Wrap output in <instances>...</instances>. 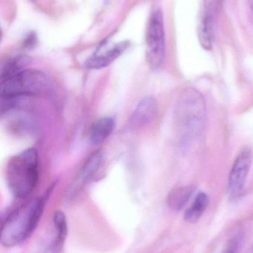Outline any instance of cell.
I'll return each instance as SVG.
<instances>
[{"label": "cell", "mask_w": 253, "mask_h": 253, "mask_svg": "<svg viewBox=\"0 0 253 253\" xmlns=\"http://www.w3.org/2000/svg\"><path fill=\"white\" fill-rule=\"evenodd\" d=\"M6 181L13 194L19 199L28 197L38 181V153L27 149L10 158L6 169Z\"/></svg>", "instance_id": "cell-1"}, {"label": "cell", "mask_w": 253, "mask_h": 253, "mask_svg": "<svg viewBox=\"0 0 253 253\" xmlns=\"http://www.w3.org/2000/svg\"><path fill=\"white\" fill-rule=\"evenodd\" d=\"M46 197L39 198L11 212L3 222L1 242L11 247L23 242L31 234L43 213Z\"/></svg>", "instance_id": "cell-2"}, {"label": "cell", "mask_w": 253, "mask_h": 253, "mask_svg": "<svg viewBox=\"0 0 253 253\" xmlns=\"http://www.w3.org/2000/svg\"><path fill=\"white\" fill-rule=\"evenodd\" d=\"M176 117L184 141H190L202 133L206 120V104L198 90H184L177 105Z\"/></svg>", "instance_id": "cell-3"}, {"label": "cell", "mask_w": 253, "mask_h": 253, "mask_svg": "<svg viewBox=\"0 0 253 253\" xmlns=\"http://www.w3.org/2000/svg\"><path fill=\"white\" fill-rule=\"evenodd\" d=\"M51 90V82L45 73L39 70L25 69L14 77L1 81L0 96L1 99H21L47 96Z\"/></svg>", "instance_id": "cell-4"}, {"label": "cell", "mask_w": 253, "mask_h": 253, "mask_svg": "<svg viewBox=\"0 0 253 253\" xmlns=\"http://www.w3.org/2000/svg\"><path fill=\"white\" fill-rule=\"evenodd\" d=\"M147 57L150 66L154 69L160 68L164 60V26L160 10L153 13L147 28Z\"/></svg>", "instance_id": "cell-5"}, {"label": "cell", "mask_w": 253, "mask_h": 253, "mask_svg": "<svg viewBox=\"0 0 253 253\" xmlns=\"http://www.w3.org/2000/svg\"><path fill=\"white\" fill-rule=\"evenodd\" d=\"M252 159V152L248 148L242 150L236 158L229 176L228 194L230 197H238L243 191Z\"/></svg>", "instance_id": "cell-6"}, {"label": "cell", "mask_w": 253, "mask_h": 253, "mask_svg": "<svg viewBox=\"0 0 253 253\" xmlns=\"http://www.w3.org/2000/svg\"><path fill=\"white\" fill-rule=\"evenodd\" d=\"M158 111V105L154 98L149 96L144 98L137 105L130 117L131 126L141 127L151 123L155 118Z\"/></svg>", "instance_id": "cell-7"}, {"label": "cell", "mask_w": 253, "mask_h": 253, "mask_svg": "<svg viewBox=\"0 0 253 253\" xmlns=\"http://www.w3.org/2000/svg\"><path fill=\"white\" fill-rule=\"evenodd\" d=\"M129 47L127 42L114 44L107 50H98L93 56L88 59L86 62V68L89 69L98 70L108 66L117 59Z\"/></svg>", "instance_id": "cell-8"}, {"label": "cell", "mask_w": 253, "mask_h": 253, "mask_svg": "<svg viewBox=\"0 0 253 253\" xmlns=\"http://www.w3.org/2000/svg\"><path fill=\"white\" fill-rule=\"evenodd\" d=\"M115 121L111 117H104L96 120L89 131V140L93 145L102 144L114 130Z\"/></svg>", "instance_id": "cell-9"}, {"label": "cell", "mask_w": 253, "mask_h": 253, "mask_svg": "<svg viewBox=\"0 0 253 253\" xmlns=\"http://www.w3.org/2000/svg\"><path fill=\"white\" fill-rule=\"evenodd\" d=\"M104 161L102 151L99 150L93 153L83 165L80 173L82 182L87 183L95 178V175L99 172Z\"/></svg>", "instance_id": "cell-10"}, {"label": "cell", "mask_w": 253, "mask_h": 253, "mask_svg": "<svg viewBox=\"0 0 253 253\" xmlns=\"http://www.w3.org/2000/svg\"><path fill=\"white\" fill-rule=\"evenodd\" d=\"M194 190L195 187L193 186H184L173 189L167 198L169 208L173 211H181L190 200Z\"/></svg>", "instance_id": "cell-11"}, {"label": "cell", "mask_w": 253, "mask_h": 253, "mask_svg": "<svg viewBox=\"0 0 253 253\" xmlns=\"http://www.w3.org/2000/svg\"><path fill=\"white\" fill-rule=\"evenodd\" d=\"M209 205V198L204 193H201L196 196L194 203L186 211L184 219L189 223H196L203 215Z\"/></svg>", "instance_id": "cell-12"}, {"label": "cell", "mask_w": 253, "mask_h": 253, "mask_svg": "<svg viewBox=\"0 0 253 253\" xmlns=\"http://www.w3.org/2000/svg\"><path fill=\"white\" fill-rule=\"evenodd\" d=\"M199 39L203 48L207 50L212 49L213 42V24L210 15H206L202 19L199 27Z\"/></svg>", "instance_id": "cell-13"}, {"label": "cell", "mask_w": 253, "mask_h": 253, "mask_svg": "<svg viewBox=\"0 0 253 253\" xmlns=\"http://www.w3.org/2000/svg\"><path fill=\"white\" fill-rule=\"evenodd\" d=\"M29 63V59L27 56H20L13 58L7 61L1 68V80H7L14 77L16 74L23 71L24 68Z\"/></svg>", "instance_id": "cell-14"}, {"label": "cell", "mask_w": 253, "mask_h": 253, "mask_svg": "<svg viewBox=\"0 0 253 253\" xmlns=\"http://www.w3.org/2000/svg\"><path fill=\"white\" fill-rule=\"evenodd\" d=\"M53 222L57 230V239L59 242L65 239L67 233L66 218L63 212L61 211L55 212L53 215Z\"/></svg>", "instance_id": "cell-15"}, {"label": "cell", "mask_w": 253, "mask_h": 253, "mask_svg": "<svg viewBox=\"0 0 253 253\" xmlns=\"http://www.w3.org/2000/svg\"><path fill=\"white\" fill-rule=\"evenodd\" d=\"M244 233L242 231H239L234 236H232L231 239L227 243L225 249L222 253H238L239 252L242 242H243Z\"/></svg>", "instance_id": "cell-16"}, {"label": "cell", "mask_w": 253, "mask_h": 253, "mask_svg": "<svg viewBox=\"0 0 253 253\" xmlns=\"http://www.w3.org/2000/svg\"><path fill=\"white\" fill-rule=\"evenodd\" d=\"M249 1V4L251 6V9L253 10V0H248Z\"/></svg>", "instance_id": "cell-17"}]
</instances>
